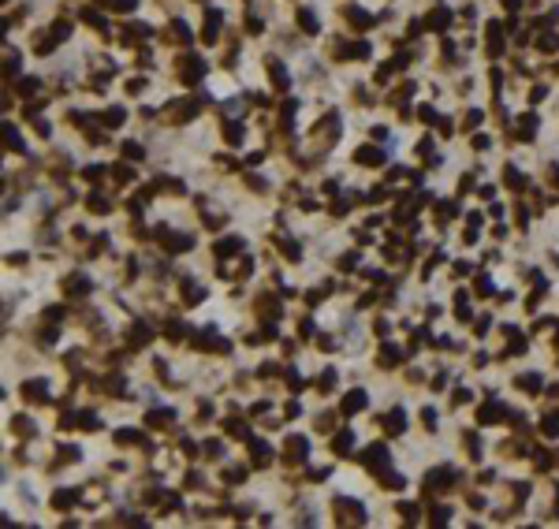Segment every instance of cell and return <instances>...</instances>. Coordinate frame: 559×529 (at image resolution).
I'll return each mask as SVG.
<instances>
[{
  "label": "cell",
  "instance_id": "obj_1",
  "mask_svg": "<svg viewBox=\"0 0 559 529\" xmlns=\"http://www.w3.org/2000/svg\"><path fill=\"white\" fill-rule=\"evenodd\" d=\"M365 466L388 474V447H384V443H373V447H365Z\"/></svg>",
  "mask_w": 559,
  "mask_h": 529
},
{
  "label": "cell",
  "instance_id": "obj_2",
  "mask_svg": "<svg viewBox=\"0 0 559 529\" xmlns=\"http://www.w3.org/2000/svg\"><path fill=\"white\" fill-rule=\"evenodd\" d=\"M336 511H339V522H365L362 503H354V499H336Z\"/></svg>",
  "mask_w": 559,
  "mask_h": 529
},
{
  "label": "cell",
  "instance_id": "obj_3",
  "mask_svg": "<svg viewBox=\"0 0 559 529\" xmlns=\"http://www.w3.org/2000/svg\"><path fill=\"white\" fill-rule=\"evenodd\" d=\"M23 395L30 403H45V399H49V384H45V380H26L23 384Z\"/></svg>",
  "mask_w": 559,
  "mask_h": 529
},
{
  "label": "cell",
  "instance_id": "obj_4",
  "mask_svg": "<svg viewBox=\"0 0 559 529\" xmlns=\"http://www.w3.org/2000/svg\"><path fill=\"white\" fill-rule=\"evenodd\" d=\"M269 451H272V447H269L265 440H250V458H254V466H269V458H272Z\"/></svg>",
  "mask_w": 559,
  "mask_h": 529
},
{
  "label": "cell",
  "instance_id": "obj_5",
  "mask_svg": "<svg viewBox=\"0 0 559 529\" xmlns=\"http://www.w3.org/2000/svg\"><path fill=\"white\" fill-rule=\"evenodd\" d=\"M358 164L381 168V164H384V153H381V149H373V146H362V149H358Z\"/></svg>",
  "mask_w": 559,
  "mask_h": 529
},
{
  "label": "cell",
  "instance_id": "obj_6",
  "mask_svg": "<svg viewBox=\"0 0 559 529\" xmlns=\"http://www.w3.org/2000/svg\"><path fill=\"white\" fill-rule=\"evenodd\" d=\"M306 458V440L302 436H291L287 440V462H302Z\"/></svg>",
  "mask_w": 559,
  "mask_h": 529
},
{
  "label": "cell",
  "instance_id": "obj_7",
  "mask_svg": "<svg viewBox=\"0 0 559 529\" xmlns=\"http://www.w3.org/2000/svg\"><path fill=\"white\" fill-rule=\"evenodd\" d=\"M123 34H127L123 41L135 45V41H142V37H149V26H146V23H131V26H123Z\"/></svg>",
  "mask_w": 559,
  "mask_h": 529
},
{
  "label": "cell",
  "instance_id": "obj_8",
  "mask_svg": "<svg viewBox=\"0 0 559 529\" xmlns=\"http://www.w3.org/2000/svg\"><path fill=\"white\" fill-rule=\"evenodd\" d=\"M269 75H272V86L276 90H287V71L280 68V60H269Z\"/></svg>",
  "mask_w": 559,
  "mask_h": 529
},
{
  "label": "cell",
  "instance_id": "obj_9",
  "mask_svg": "<svg viewBox=\"0 0 559 529\" xmlns=\"http://www.w3.org/2000/svg\"><path fill=\"white\" fill-rule=\"evenodd\" d=\"M448 23H451V12H448V8H437V12L429 15V26H432V30H448Z\"/></svg>",
  "mask_w": 559,
  "mask_h": 529
},
{
  "label": "cell",
  "instance_id": "obj_10",
  "mask_svg": "<svg viewBox=\"0 0 559 529\" xmlns=\"http://www.w3.org/2000/svg\"><path fill=\"white\" fill-rule=\"evenodd\" d=\"M4 142H8V149H15V153H26V146H23V138H19V130L8 123L4 127Z\"/></svg>",
  "mask_w": 559,
  "mask_h": 529
},
{
  "label": "cell",
  "instance_id": "obj_11",
  "mask_svg": "<svg viewBox=\"0 0 559 529\" xmlns=\"http://www.w3.org/2000/svg\"><path fill=\"white\" fill-rule=\"evenodd\" d=\"M216 26H220V12L213 8V12H209V19H205V30H202V37H205V41H216Z\"/></svg>",
  "mask_w": 559,
  "mask_h": 529
},
{
  "label": "cell",
  "instance_id": "obj_12",
  "mask_svg": "<svg viewBox=\"0 0 559 529\" xmlns=\"http://www.w3.org/2000/svg\"><path fill=\"white\" fill-rule=\"evenodd\" d=\"M362 406H365V395H362V391H350L347 399H343V414H358Z\"/></svg>",
  "mask_w": 559,
  "mask_h": 529
},
{
  "label": "cell",
  "instance_id": "obj_13",
  "mask_svg": "<svg viewBox=\"0 0 559 529\" xmlns=\"http://www.w3.org/2000/svg\"><path fill=\"white\" fill-rule=\"evenodd\" d=\"M403 425H406V414H403V410H392V414L384 418V429H388V432H403Z\"/></svg>",
  "mask_w": 559,
  "mask_h": 529
},
{
  "label": "cell",
  "instance_id": "obj_14",
  "mask_svg": "<svg viewBox=\"0 0 559 529\" xmlns=\"http://www.w3.org/2000/svg\"><path fill=\"white\" fill-rule=\"evenodd\" d=\"M239 250H242V239H235V235H231V239H220V242H216V253H220V257H227V253H239Z\"/></svg>",
  "mask_w": 559,
  "mask_h": 529
},
{
  "label": "cell",
  "instance_id": "obj_15",
  "mask_svg": "<svg viewBox=\"0 0 559 529\" xmlns=\"http://www.w3.org/2000/svg\"><path fill=\"white\" fill-rule=\"evenodd\" d=\"M298 26H302L306 34H317V15L309 12V8H302V12H298Z\"/></svg>",
  "mask_w": 559,
  "mask_h": 529
},
{
  "label": "cell",
  "instance_id": "obj_16",
  "mask_svg": "<svg viewBox=\"0 0 559 529\" xmlns=\"http://www.w3.org/2000/svg\"><path fill=\"white\" fill-rule=\"evenodd\" d=\"M131 343H135V347H146V343H149V328H146V324H135V328H131Z\"/></svg>",
  "mask_w": 559,
  "mask_h": 529
},
{
  "label": "cell",
  "instance_id": "obj_17",
  "mask_svg": "<svg viewBox=\"0 0 559 529\" xmlns=\"http://www.w3.org/2000/svg\"><path fill=\"white\" fill-rule=\"evenodd\" d=\"M97 4H101V8H112V12H131L138 0H97Z\"/></svg>",
  "mask_w": 559,
  "mask_h": 529
},
{
  "label": "cell",
  "instance_id": "obj_18",
  "mask_svg": "<svg viewBox=\"0 0 559 529\" xmlns=\"http://www.w3.org/2000/svg\"><path fill=\"white\" fill-rule=\"evenodd\" d=\"M537 130V116H522V123H518V138H533Z\"/></svg>",
  "mask_w": 559,
  "mask_h": 529
},
{
  "label": "cell",
  "instance_id": "obj_19",
  "mask_svg": "<svg viewBox=\"0 0 559 529\" xmlns=\"http://www.w3.org/2000/svg\"><path fill=\"white\" fill-rule=\"evenodd\" d=\"M496 418H504V406H485L481 410V425H496Z\"/></svg>",
  "mask_w": 559,
  "mask_h": 529
},
{
  "label": "cell",
  "instance_id": "obj_20",
  "mask_svg": "<svg viewBox=\"0 0 559 529\" xmlns=\"http://www.w3.org/2000/svg\"><path fill=\"white\" fill-rule=\"evenodd\" d=\"M347 19L358 26V30H362V26H369V15L362 12V8H347Z\"/></svg>",
  "mask_w": 559,
  "mask_h": 529
},
{
  "label": "cell",
  "instance_id": "obj_21",
  "mask_svg": "<svg viewBox=\"0 0 559 529\" xmlns=\"http://www.w3.org/2000/svg\"><path fill=\"white\" fill-rule=\"evenodd\" d=\"M504 179H507V186H515V190H522V186H526V175H518V168H507Z\"/></svg>",
  "mask_w": 559,
  "mask_h": 529
},
{
  "label": "cell",
  "instance_id": "obj_22",
  "mask_svg": "<svg viewBox=\"0 0 559 529\" xmlns=\"http://www.w3.org/2000/svg\"><path fill=\"white\" fill-rule=\"evenodd\" d=\"M224 138L231 142V146H239V142H242V127L239 123H224Z\"/></svg>",
  "mask_w": 559,
  "mask_h": 529
},
{
  "label": "cell",
  "instance_id": "obj_23",
  "mask_svg": "<svg viewBox=\"0 0 559 529\" xmlns=\"http://www.w3.org/2000/svg\"><path fill=\"white\" fill-rule=\"evenodd\" d=\"M123 116H127V112H123L119 105H112V108L105 112V119H108V123H105V127H119V123H123Z\"/></svg>",
  "mask_w": 559,
  "mask_h": 529
},
{
  "label": "cell",
  "instance_id": "obj_24",
  "mask_svg": "<svg viewBox=\"0 0 559 529\" xmlns=\"http://www.w3.org/2000/svg\"><path fill=\"white\" fill-rule=\"evenodd\" d=\"M172 37H175V41H191V26L175 19V23H172Z\"/></svg>",
  "mask_w": 559,
  "mask_h": 529
},
{
  "label": "cell",
  "instance_id": "obj_25",
  "mask_svg": "<svg viewBox=\"0 0 559 529\" xmlns=\"http://www.w3.org/2000/svg\"><path fill=\"white\" fill-rule=\"evenodd\" d=\"M172 421V410H153L149 414V425H153V429H160V425H168Z\"/></svg>",
  "mask_w": 559,
  "mask_h": 529
},
{
  "label": "cell",
  "instance_id": "obj_26",
  "mask_svg": "<svg viewBox=\"0 0 559 529\" xmlns=\"http://www.w3.org/2000/svg\"><path fill=\"white\" fill-rule=\"evenodd\" d=\"M350 443H354V436H350V432H339V436H336V443H332V447L339 451V455H343V451L350 447Z\"/></svg>",
  "mask_w": 559,
  "mask_h": 529
},
{
  "label": "cell",
  "instance_id": "obj_27",
  "mask_svg": "<svg viewBox=\"0 0 559 529\" xmlns=\"http://www.w3.org/2000/svg\"><path fill=\"white\" fill-rule=\"evenodd\" d=\"M123 157H127V160H142V146H138V142H127V146H123Z\"/></svg>",
  "mask_w": 559,
  "mask_h": 529
},
{
  "label": "cell",
  "instance_id": "obj_28",
  "mask_svg": "<svg viewBox=\"0 0 559 529\" xmlns=\"http://www.w3.org/2000/svg\"><path fill=\"white\" fill-rule=\"evenodd\" d=\"M541 429H544V436H555V432H559V418H555V414H548Z\"/></svg>",
  "mask_w": 559,
  "mask_h": 529
},
{
  "label": "cell",
  "instance_id": "obj_29",
  "mask_svg": "<svg viewBox=\"0 0 559 529\" xmlns=\"http://www.w3.org/2000/svg\"><path fill=\"white\" fill-rule=\"evenodd\" d=\"M395 358H399V351H395V347H384V351H381V365H395Z\"/></svg>",
  "mask_w": 559,
  "mask_h": 529
},
{
  "label": "cell",
  "instance_id": "obj_30",
  "mask_svg": "<svg viewBox=\"0 0 559 529\" xmlns=\"http://www.w3.org/2000/svg\"><path fill=\"white\" fill-rule=\"evenodd\" d=\"M518 384H526L529 391H537V388H541V376H537V373H526V376H522Z\"/></svg>",
  "mask_w": 559,
  "mask_h": 529
},
{
  "label": "cell",
  "instance_id": "obj_31",
  "mask_svg": "<svg viewBox=\"0 0 559 529\" xmlns=\"http://www.w3.org/2000/svg\"><path fill=\"white\" fill-rule=\"evenodd\" d=\"M68 291L71 295H82V291H90V283L86 280H68Z\"/></svg>",
  "mask_w": 559,
  "mask_h": 529
},
{
  "label": "cell",
  "instance_id": "obj_32",
  "mask_svg": "<svg viewBox=\"0 0 559 529\" xmlns=\"http://www.w3.org/2000/svg\"><path fill=\"white\" fill-rule=\"evenodd\" d=\"M537 45H541L544 52H555V49H559V37H555V34H552V37H541Z\"/></svg>",
  "mask_w": 559,
  "mask_h": 529
},
{
  "label": "cell",
  "instance_id": "obj_33",
  "mask_svg": "<svg viewBox=\"0 0 559 529\" xmlns=\"http://www.w3.org/2000/svg\"><path fill=\"white\" fill-rule=\"evenodd\" d=\"M15 429L23 432V436H30V432H34V425H30V418H15Z\"/></svg>",
  "mask_w": 559,
  "mask_h": 529
},
{
  "label": "cell",
  "instance_id": "obj_34",
  "mask_svg": "<svg viewBox=\"0 0 559 529\" xmlns=\"http://www.w3.org/2000/svg\"><path fill=\"white\" fill-rule=\"evenodd\" d=\"M71 499H75L71 492H56V496H52V507H68Z\"/></svg>",
  "mask_w": 559,
  "mask_h": 529
},
{
  "label": "cell",
  "instance_id": "obj_35",
  "mask_svg": "<svg viewBox=\"0 0 559 529\" xmlns=\"http://www.w3.org/2000/svg\"><path fill=\"white\" fill-rule=\"evenodd\" d=\"M280 250H283V253H287V257H291V261H298V246H295V242H280Z\"/></svg>",
  "mask_w": 559,
  "mask_h": 529
},
{
  "label": "cell",
  "instance_id": "obj_36",
  "mask_svg": "<svg viewBox=\"0 0 559 529\" xmlns=\"http://www.w3.org/2000/svg\"><path fill=\"white\" fill-rule=\"evenodd\" d=\"M477 123H481V112H470V116H466V123H462V130H473Z\"/></svg>",
  "mask_w": 559,
  "mask_h": 529
},
{
  "label": "cell",
  "instance_id": "obj_37",
  "mask_svg": "<svg viewBox=\"0 0 559 529\" xmlns=\"http://www.w3.org/2000/svg\"><path fill=\"white\" fill-rule=\"evenodd\" d=\"M432 511H437V514H432V522H437V525L448 522V507H432Z\"/></svg>",
  "mask_w": 559,
  "mask_h": 529
},
{
  "label": "cell",
  "instance_id": "obj_38",
  "mask_svg": "<svg viewBox=\"0 0 559 529\" xmlns=\"http://www.w3.org/2000/svg\"><path fill=\"white\" fill-rule=\"evenodd\" d=\"M19 90H23V97H30V93L37 90V79H26V82H23V86H19Z\"/></svg>",
  "mask_w": 559,
  "mask_h": 529
},
{
  "label": "cell",
  "instance_id": "obj_39",
  "mask_svg": "<svg viewBox=\"0 0 559 529\" xmlns=\"http://www.w3.org/2000/svg\"><path fill=\"white\" fill-rule=\"evenodd\" d=\"M418 116H421V119H425V123H437V112H432V108H429V105H425V108H421V112H418Z\"/></svg>",
  "mask_w": 559,
  "mask_h": 529
},
{
  "label": "cell",
  "instance_id": "obj_40",
  "mask_svg": "<svg viewBox=\"0 0 559 529\" xmlns=\"http://www.w3.org/2000/svg\"><path fill=\"white\" fill-rule=\"evenodd\" d=\"M227 432H231V436H246V429H242L239 421H227Z\"/></svg>",
  "mask_w": 559,
  "mask_h": 529
},
{
  "label": "cell",
  "instance_id": "obj_41",
  "mask_svg": "<svg viewBox=\"0 0 559 529\" xmlns=\"http://www.w3.org/2000/svg\"><path fill=\"white\" fill-rule=\"evenodd\" d=\"M205 455H213V458H216V455H220V443L209 440V443H205Z\"/></svg>",
  "mask_w": 559,
  "mask_h": 529
},
{
  "label": "cell",
  "instance_id": "obj_42",
  "mask_svg": "<svg viewBox=\"0 0 559 529\" xmlns=\"http://www.w3.org/2000/svg\"><path fill=\"white\" fill-rule=\"evenodd\" d=\"M548 175H552V179H555V186H559V168H548Z\"/></svg>",
  "mask_w": 559,
  "mask_h": 529
}]
</instances>
